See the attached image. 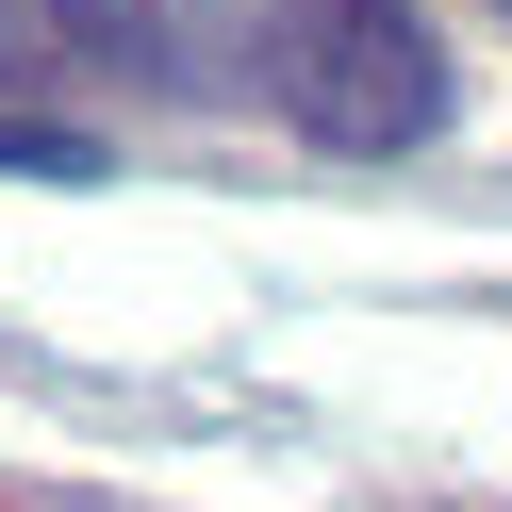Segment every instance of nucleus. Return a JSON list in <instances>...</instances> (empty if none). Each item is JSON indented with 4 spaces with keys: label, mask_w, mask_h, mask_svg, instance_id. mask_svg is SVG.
Here are the masks:
<instances>
[{
    "label": "nucleus",
    "mask_w": 512,
    "mask_h": 512,
    "mask_svg": "<svg viewBox=\"0 0 512 512\" xmlns=\"http://www.w3.org/2000/svg\"><path fill=\"white\" fill-rule=\"evenodd\" d=\"M265 83H281V116H298L314 149L397 166V149H430V116H446V34L413 0H298L265 34Z\"/></svg>",
    "instance_id": "nucleus-1"
},
{
    "label": "nucleus",
    "mask_w": 512,
    "mask_h": 512,
    "mask_svg": "<svg viewBox=\"0 0 512 512\" xmlns=\"http://www.w3.org/2000/svg\"><path fill=\"white\" fill-rule=\"evenodd\" d=\"M50 50V0H0V67H34Z\"/></svg>",
    "instance_id": "nucleus-3"
},
{
    "label": "nucleus",
    "mask_w": 512,
    "mask_h": 512,
    "mask_svg": "<svg viewBox=\"0 0 512 512\" xmlns=\"http://www.w3.org/2000/svg\"><path fill=\"white\" fill-rule=\"evenodd\" d=\"M496 17H512V0H496Z\"/></svg>",
    "instance_id": "nucleus-4"
},
{
    "label": "nucleus",
    "mask_w": 512,
    "mask_h": 512,
    "mask_svg": "<svg viewBox=\"0 0 512 512\" xmlns=\"http://www.w3.org/2000/svg\"><path fill=\"white\" fill-rule=\"evenodd\" d=\"M0 166H34V182H100V149H83V133H0Z\"/></svg>",
    "instance_id": "nucleus-2"
}]
</instances>
